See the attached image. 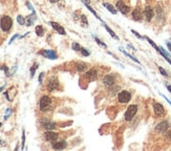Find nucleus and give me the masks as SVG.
I'll list each match as a JSON object with an SVG mask.
<instances>
[{
	"mask_svg": "<svg viewBox=\"0 0 171 151\" xmlns=\"http://www.w3.org/2000/svg\"><path fill=\"white\" fill-rule=\"evenodd\" d=\"M52 103H53V101H52L51 97L43 96L39 101V109H40V111L46 112V111H48V110H51Z\"/></svg>",
	"mask_w": 171,
	"mask_h": 151,
	"instance_id": "f257e3e1",
	"label": "nucleus"
},
{
	"mask_svg": "<svg viewBox=\"0 0 171 151\" xmlns=\"http://www.w3.org/2000/svg\"><path fill=\"white\" fill-rule=\"evenodd\" d=\"M137 110H139V106H137V104H131V105L128 106V108L126 109V111H125V114H124L125 121H127V122L131 121V120L135 117V114H137Z\"/></svg>",
	"mask_w": 171,
	"mask_h": 151,
	"instance_id": "f03ea898",
	"label": "nucleus"
},
{
	"mask_svg": "<svg viewBox=\"0 0 171 151\" xmlns=\"http://www.w3.org/2000/svg\"><path fill=\"white\" fill-rule=\"evenodd\" d=\"M13 26V20L9 16H2L0 19V27L3 32L8 33L9 30Z\"/></svg>",
	"mask_w": 171,
	"mask_h": 151,
	"instance_id": "7ed1b4c3",
	"label": "nucleus"
},
{
	"mask_svg": "<svg viewBox=\"0 0 171 151\" xmlns=\"http://www.w3.org/2000/svg\"><path fill=\"white\" fill-rule=\"evenodd\" d=\"M131 100V93L128 90H121L118 94V101L121 104H127Z\"/></svg>",
	"mask_w": 171,
	"mask_h": 151,
	"instance_id": "20e7f679",
	"label": "nucleus"
},
{
	"mask_svg": "<svg viewBox=\"0 0 171 151\" xmlns=\"http://www.w3.org/2000/svg\"><path fill=\"white\" fill-rule=\"evenodd\" d=\"M98 74H99L98 69H96V68H90L89 70H86V72H85L83 78H84L87 82H92V81H94V80H97Z\"/></svg>",
	"mask_w": 171,
	"mask_h": 151,
	"instance_id": "39448f33",
	"label": "nucleus"
},
{
	"mask_svg": "<svg viewBox=\"0 0 171 151\" xmlns=\"http://www.w3.org/2000/svg\"><path fill=\"white\" fill-rule=\"evenodd\" d=\"M116 8H117L118 11L121 12L123 15H128V14L130 13V11H131L130 6L127 5V4L123 1V0H118L117 4H116Z\"/></svg>",
	"mask_w": 171,
	"mask_h": 151,
	"instance_id": "423d86ee",
	"label": "nucleus"
},
{
	"mask_svg": "<svg viewBox=\"0 0 171 151\" xmlns=\"http://www.w3.org/2000/svg\"><path fill=\"white\" fill-rule=\"evenodd\" d=\"M153 111H154V114H155L156 118H163L164 115H165V108H164V106L162 105L161 103H158V102H154L153 105Z\"/></svg>",
	"mask_w": 171,
	"mask_h": 151,
	"instance_id": "0eeeda50",
	"label": "nucleus"
},
{
	"mask_svg": "<svg viewBox=\"0 0 171 151\" xmlns=\"http://www.w3.org/2000/svg\"><path fill=\"white\" fill-rule=\"evenodd\" d=\"M170 128V123L167 121V120H165V121H162L160 122L158 125L155 126V131L158 132V133H165L166 131L168 130V129Z\"/></svg>",
	"mask_w": 171,
	"mask_h": 151,
	"instance_id": "6e6552de",
	"label": "nucleus"
},
{
	"mask_svg": "<svg viewBox=\"0 0 171 151\" xmlns=\"http://www.w3.org/2000/svg\"><path fill=\"white\" fill-rule=\"evenodd\" d=\"M143 17L147 22H150L154 17V9L152 6L147 5L143 11Z\"/></svg>",
	"mask_w": 171,
	"mask_h": 151,
	"instance_id": "1a4fd4ad",
	"label": "nucleus"
},
{
	"mask_svg": "<svg viewBox=\"0 0 171 151\" xmlns=\"http://www.w3.org/2000/svg\"><path fill=\"white\" fill-rule=\"evenodd\" d=\"M58 138H59V133H57V132H54L52 130H47L44 132V139L48 143H54V142L58 140Z\"/></svg>",
	"mask_w": 171,
	"mask_h": 151,
	"instance_id": "9d476101",
	"label": "nucleus"
},
{
	"mask_svg": "<svg viewBox=\"0 0 171 151\" xmlns=\"http://www.w3.org/2000/svg\"><path fill=\"white\" fill-rule=\"evenodd\" d=\"M102 83H103L105 86L111 87L113 86L116 83V76L115 75H105L102 79Z\"/></svg>",
	"mask_w": 171,
	"mask_h": 151,
	"instance_id": "9b49d317",
	"label": "nucleus"
},
{
	"mask_svg": "<svg viewBox=\"0 0 171 151\" xmlns=\"http://www.w3.org/2000/svg\"><path fill=\"white\" fill-rule=\"evenodd\" d=\"M131 17L134 21H137V22L143 20V12H142V9L140 6H137V8L134 9V11L131 13Z\"/></svg>",
	"mask_w": 171,
	"mask_h": 151,
	"instance_id": "f8f14e48",
	"label": "nucleus"
},
{
	"mask_svg": "<svg viewBox=\"0 0 171 151\" xmlns=\"http://www.w3.org/2000/svg\"><path fill=\"white\" fill-rule=\"evenodd\" d=\"M59 88V81L56 77H52L47 82V89L48 91H54Z\"/></svg>",
	"mask_w": 171,
	"mask_h": 151,
	"instance_id": "ddd939ff",
	"label": "nucleus"
},
{
	"mask_svg": "<svg viewBox=\"0 0 171 151\" xmlns=\"http://www.w3.org/2000/svg\"><path fill=\"white\" fill-rule=\"evenodd\" d=\"M40 124H41L42 128L46 129V130H53V129H55L57 127L56 123L51 121V120H41Z\"/></svg>",
	"mask_w": 171,
	"mask_h": 151,
	"instance_id": "4468645a",
	"label": "nucleus"
},
{
	"mask_svg": "<svg viewBox=\"0 0 171 151\" xmlns=\"http://www.w3.org/2000/svg\"><path fill=\"white\" fill-rule=\"evenodd\" d=\"M40 55H42L47 59H51V60H56L58 58V55L56 54V51H52V49H43V51H40Z\"/></svg>",
	"mask_w": 171,
	"mask_h": 151,
	"instance_id": "2eb2a0df",
	"label": "nucleus"
},
{
	"mask_svg": "<svg viewBox=\"0 0 171 151\" xmlns=\"http://www.w3.org/2000/svg\"><path fill=\"white\" fill-rule=\"evenodd\" d=\"M67 147V143L66 141H59V142H54L52 143V148L55 150H63Z\"/></svg>",
	"mask_w": 171,
	"mask_h": 151,
	"instance_id": "dca6fc26",
	"label": "nucleus"
},
{
	"mask_svg": "<svg viewBox=\"0 0 171 151\" xmlns=\"http://www.w3.org/2000/svg\"><path fill=\"white\" fill-rule=\"evenodd\" d=\"M49 24L52 25V27L54 28L55 30H57V32L59 33L60 35H66V32H65V30L61 26L59 23H57V22H54V21H52V22H49Z\"/></svg>",
	"mask_w": 171,
	"mask_h": 151,
	"instance_id": "f3484780",
	"label": "nucleus"
},
{
	"mask_svg": "<svg viewBox=\"0 0 171 151\" xmlns=\"http://www.w3.org/2000/svg\"><path fill=\"white\" fill-rule=\"evenodd\" d=\"M76 69L79 72H84L88 69V64L85 62H82V61L81 62H78V63H76Z\"/></svg>",
	"mask_w": 171,
	"mask_h": 151,
	"instance_id": "a211bd4d",
	"label": "nucleus"
},
{
	"mask_svg": "<svg viewBox=\"0 0 171 151\" xmlns=\"http://www.w3.org/2000/svg\"><path fill=\"white\" fill-rule=\"evenodd\" d=\"M103 6H105V8L107 9L111 14H113V15H116V14H117L118 9H115V6H112L110 3H107V2H103Z\"/></svg>",
	"mask_w": 171,
	"mask_h": 151,
	"instance_id": "6ab92c4d",
	"label": "nucleus"
},
{
	"mask_svg": "<svg viewBox=\"0 0 171 151\" xmlns=\"http://www.w3.org/2000/svg\"><path fill=\"white\" fill-rule=\"evenodd\" d=\"M164 9H162V6L161 5H158V8H156V18L159 19V20H162L164 18Z\"/></svg>",
	"mask_w": 171,
	"mask_h": 151,
	"instance_id": "aec40b11",
	"label": "nucleus"
},
{
	"mask_svg": "<svg viewBox=\"0 0 171 151\" xmlns=\"http://www.w3.org/2000/svg\"><path fill=\"white\" fill-rule=\"evenodd\" d=\"M35 19H36V13H33L32 16H28L27 21H25V23L27 24V26H30V25H33V23H34Z\"/></svg>",
	"mask_w": 171,
	"mask_h": 151,
	"instance_id": "412c9836",
	"label": "nucleus"
},
{
	"mask_svg": "<svg viewBox=\"0 0 171 151\" xmlns=\"http://www.w3.org/2000/svg\"><path fill=\"white\" fill-rule=\"evenodd\" d=\"M104 27H105V30H107V32L109 33V34H110V36H111V37H112V38H115L116 40H119V37L117 36V35L115 34V32H113V30H111V28L109 27L107 24H104Z\"/></svg>",
	"mask_w": 171,
	"mask_h": 151,
	"instance_id": "4be33fe9",
	"label": "nucleus"
},
{
	"mask_svg": "<svg viewBox=\"0 0 171 151\" xmlns=\"http://www.w3.org/2000/svg\"><path fill=\"white\" fill-rule=\"evenodd\" d=\"M80 23H81V25L83 27H87L88 22H87V18H86V16H85V15L80 16Z\"/></svg>",
	"mask_w": 171,
	"mask_h": 151,
	"instance_id": "5701e85b",
	"label": "nucleus"
},
{
	"mask_svg": "<svg viewBox=\"0 0 171 151\" xmlns=\"http://www.w3.org/2000/svg\"><path fill=\"white\" fill-rule=\"evenodd\" d=\"M36 34H37L39 37L43 36V34H44V30H43V27H42L41 25H38V26L36 27Z\"/></svg>",
	"mask_w": 171,
	"mask_h": 151,
	"instance_id": "b1692460",
	"label": "nucleus"
},
{
	"mask_svg": "<svg viewBox=\"0 0 171 151\" xmlns=\"http://www.w3.org/2000/svg\"><path fill=\"white\" fill-rule=\"evenodd\" d=\"M72 48H73V51H81V45H80L78 42H73L72 45Z\"/></svg>",
	"mask_w": 171,
	"mask_h": 151,
	"instance_id": "393cba45",
	"label": "nucleus"
},
{
	"mask_svg": "<svg viewBox=\"0 0 171 151\" xmlns=\"http://www.w3.org/2000/svg\"><path fill=\"white\" fill-rule=\"evenodd\" d=\"M120 51H122V53H123V54H124V55H125V56L129 57V58H130V59H131V60H134V62H137V63H140V61H139V60H137V59H135V58H134V57H132L131 55H130V54H128V53H126V51H124V49L120 48Z\"/></svg>",
	"mask_w": 171,
	"mask_h": 151,
	"instance_id": "a878e982",
	"label": "nucleus"
},
{
	"mask_svg": "<svg viewBox=\"0 0 171 151\" xmlns=\"http://www.w3.org/2000/svg\"><path fill=\"white\" fill-rule=\"evenodd\" d=\"M37 68H38V63H34L32 67H30V78H33L35 76V72H36Z\"/></svg>",
	"mask_w": 171,
	"mask_h": 151,
	"instance_id": "bb28decb",
	"label": "nucleus"
},
{
	"mask_svg": "<svg viewBox=\"0 0 171 151\" xmlns=\"http://www.w3.org/2000/svg\"><path fill=\"white\" fill-rule=\"evenodd\" d=\"M17 22L20 25H24L25 24V19L23 18L21 15H19V16H17Z\"/></svg>",
	"mask_w": 171,
	"mask_h": 151,
	"instance_id": "cd10ccee",
	"label": "nucleus"
},
{
	"mask_svg": "<svg viewBox=\"0 0 171 151\" xmlns=\"http://www.w3.org/2000/svg\"><path fill=\"white\" fill-rule=\"evenodd\" d=\"M81 51V54H82V55L84 56V57H88V56L90 55V51H87V49L84 48V47H81V51Z\"/></svg>",
	"mask_w": 171,
	"mask_h": 151,
	"instance_id": "c85d7f7f",
	"label": "nucleus"
},
{
	"mask_svg": "<svg viewBox=\"0 0 171 151\" xmlns=\"http://www.w3.org/2000/svg\"><path fill=\"white\" fill-rule=\"evenodd\" d=\"M159 70H160V72H161V74H162V76H164V77H165V78H168V77H169V75H168V72H166V70L164 69L163 67H161V66H159Z\"/></svg>",
	"mask_w": 171,
	"mask_h": 151,
	"instance_id": "c756f323",
	"label": "nucleus"
},
{
	"mask_svg": "<svg viewBox=\"0 0 171 151\" xmlns=\"http://www.w3.org/2000/svg\"><path fill=\"white\" fill-rule=\"evenodd\" d=\"M94 40H96V42L99 44L100 46H102V47H105V48H107V45H106L105 43H103V42H102L101 40L99 39V38H97V37H94Z\"/></svg>",
	"mask_w": 171,
	"mask_h": 151,
	"instance_id": "7c9ffc66",
	"label": "nucleus"
},
{
	"mask_svg": "<svg viewBox=\"0 0 171 151\" xmlns=\"http://www.w3.org/2000/svg\"><path fill=\"white\" fill-rule=\"evenodd\" d=\"M12 112H13V110H12V108H8V110H6V113L4 114V120H8L9 117L12 114Z\"/></svg>",
	"mask_w": 171,
	"mask_h": 151,
	"instance_id": "2f4dec72",
	"label": "nucleus"
},
{
	"mask_svg": "<svg viewBox=\"0 0 171 151\" xmlns=\"http://www.w3.org/2000/svg\"><path fill=\"white\" fill-rule=\"evenodd\" d=\"M1 69L3 70L4 72H5V75H6V77H9V67L6 65H2L1 66Z\"/></svg>",
	"mask_w": 171,
	"mask_h": 151,
	"instance_id": "473e14b6",
	"label": "nucleus"
},
{
	"mask_svg": "<svg viewBox=\"0 0 171 151\" xmlns=\"http://www.w3.org/2000/svg\"><path fill=\"white\" fill-rule=\"evenodd\" d=\"M22 147H21V149H23L24 148V144H25V132L24 130H22Z\"/></svg>",
	"mask_w": 171,
	"mask_h": 151,
	"instance_id": "72a5a7b5",
	"label": "nucleus"
},
{
	"mask_svg": "<svg viewBox=\"0 0 171 151\" xmlns=\"http://www.w3.org/2000/svg\"><path fill=\"white\" fill-rule=\"evenodd\" d=\"M165 136L168 139V140H171V129L170 128L165 132Z\"/></svg>",
	"mask_w": 171,
	"mask_h": 151,
	"instance_id": "f704fd0d",
	"label": "nucleus"
},
{
	"mask_svg": "<svg viewBox=\"0 0 171 151\" xmlns=\"http://www.w3.org/2000/svg\"><path fill=\"white\" fill-rule=\"evenodd\" d=\"M131 33H132V34H134V36H137V38H139V39H143V38H144V37H142L141 35L139 34V33L135 32V30H131Z\"/></svg>",
	"mask_w": 171,
	"mask_h": 151,
	"instance_id": "c9c22d12",
	"label": "nucleus"
},
{
	"mask_svg": "<svg viewBox=\"0 0 171 151\" xmlns=\"http://www.w3.org/2000/svg\"><path fill=\"white\" fill-rule=\"evenodd\" d=\"M43 77H44V72H41L39 76V83L41 84L42 83V79H43Z\"/></svg>",
	"mask_w": 171,
	"mask_h": 151,
	"instance_id": "e433bc0d",
	"label": "nucleus"
},
{
	"mask_svg": "<svg viewBox=\"0 0 171 151\" xmlns=\"http://www.w3.org/2000/svg\"><path fill=\"white\" fill-rule=\"evenodd\" d=\"M17 37H18V35H15V36H14L13 38H12V39L9 40V44H12V43H13V41H14V40H15V39H16V38H17Z\"/></svg>",
	"mask_w": 171,
	"mask_h": 151,
	"instance_id": "4c0bfd02",
	"label": "nucleus"
},
{
	"mask_svg": "<svg viewBox=\"0 0 171 151\" xmlns=\"http://www.w3.org/2000/svg\"><path fill=\"white\" fill-rule=\"evenodd\" d=\"M167 46H168V48H169V51H171V39L169 41H167Z\"/></svg>",
	"mask_w": 171,
	"mask_h": 151,
	"instance_id": "58836bf2",
	"label": "nucleus"
},
{
	"mask_svg": "<svg viewBox=\"0 0 171 151\" xmlns=\"http://www.w3.org/2000/svg\"><path fill=\"white\" fill-rule=\"evenodd\" d=\"M4 96L6 97V99H8V101H9V102H11V99H9V91H5V93H4Z\"/></svg>",
	"mask_w": 171,
	"mask_h": 151,
	"instance_id": "ea45409f",
	"label": "nucleus"
},
{
	"mask_svg": "<svg viewBox=\"0 0 171 151\" xmlns=\"http://www.w3.org/2000/svg\"><path fill=\"white\" fill-rule=\"evenodd\" d=\"M166 88H167L168 90H169L170 93H171V85H169V84H166Z\"/></svg>",
	"mask_w": 171,
	"mask_h": 151,
	"instance_id": "a19ab883",
	"label": "nucleus"
},
{
	"mask_svg": "<svg viewBox=\"0 0 171 151\" xmlns=\"http://www.w3.org/2000/svg\"><path fill=\"white\" fill-rule=\"evenodd\" d=\"M164 98H165V100H166V101H167V102H168V103H169V104H170V105H171V101H170V100H168V99H167V98H166V97H165V96H164Z\"/></svg>",
	"mask_w": 171,
	"mask_h": 151,
	"instance_id": "79ce46f5",
	"label": "nucleus"
},
{
	"mask_svg": "<svg viewBox=\"0 0 171 151\" xmlns=\"http://www.w3.org/2000/svg\"><path fill=\"white\" fill-rule=\"evenodd\" d=\"M49 1L53 2V3H54V2H57V1H58V0H49Z\"/></svg>",
	"mask_w": 171,
	"mask_h": 151,
	"instance_id": "37998d69",
	"label": "nucleus"
},
{
	"mask_svg": "<svg viewBox=\"0 0 171 151\" xmlns=\"http://www.w3.org/2000/svg\"><path fill=\"white\" fill-rule=\"evenodd\" d=\"M1 90H3V87H0V91Z\"/></svg>",
	"mask_w": 171,
	"mask_h": 151,
	"instance_id": "c03bdc74",
	"label": "nucleus"
},
{
	"mask_svg": "<svg viewBox=\"0 0 171 151\" xmlns=\"http://www.w3.org/2000/svg\"><path fill=\"white\" fill-rule=\"evenodd\" d=\"M1 125H2V124H1V123H0V127H1Z\"/></svg>",
	"mask_w": 171,
	"mask_h": 151,
	"instance_id": "a18cd8bd",
	"label": "nucleus"
}]
</instances>
